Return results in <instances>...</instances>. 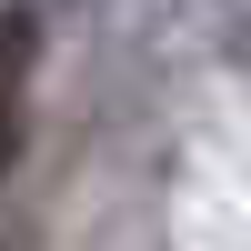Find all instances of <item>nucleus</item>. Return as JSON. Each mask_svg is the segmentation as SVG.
<instances>
[{
  "mask_svg": "<svg viewBox=\"0 0 251 251\" xmlns=\"http://www.w3.org/2000/svg\"><path fill=\"white\" fill-rule=\"evenodd\" d=\"M20 60H30V20L0 10V181L20 161Z\"/></svg>",
  "mask_w": 251,
  "mask_h": 251,
  "instance_id": "obj_1",
  "label": "nucleus"
}]
</instances>
